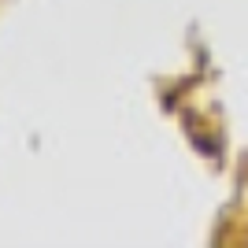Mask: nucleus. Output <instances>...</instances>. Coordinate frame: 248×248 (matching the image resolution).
I'll use <instances>...</instances> for the list:
<instances>
[]
</instances>
